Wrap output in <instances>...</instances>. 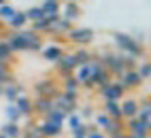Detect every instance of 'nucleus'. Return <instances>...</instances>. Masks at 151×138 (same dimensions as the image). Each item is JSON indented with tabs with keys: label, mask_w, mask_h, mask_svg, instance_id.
I'll return each instance as SVG.
<instances>
[{
	"label": "nucleus",
	"mask_w": 151,
	"mask_h": 138,
	"mask_svg": "<svg viewBox=\"0 0 151 138\" xmlns=\"http://www.w3.org/2000/svg\"><path fill=\"white\" fill-rule=\"evenodd\" d=\"M9 49H11L13 53L17 51H43V41H41V34H36L32 30H19V32H13L6 36Z\"/></svg>",
	"instance_id": "nucleus-1"
},
{
	"label": "nucleus",
	"mask_w": 151,
	"mask_h": 138,
	"mask_svg": "<svg viewBox=\"0 0 151 138\" xmlns=\"http://www.w3.org/2000/svg\"><path fill=\"white\" fill-rule=\"evenodd\" d=\"M113 41L124 51V55H130V57H134V60H136V57H145V47L140 45V41H136L132 34L113 32Z\"/></svg>",
	"instance_id": "nucleus-2"
},
{
	"label": "nucleus",
	"mask_w": 151,
	"mask_h": 138,
	"mask_svg": "<svg viewBox=\"0 0 151 138\" xmlns=\"http://www.w3.org/2000/svg\"><path fill=\"white\" fill-rule=\"evenodd\" d=\"M96 57H100V64H102L104 68H106V72L111 74V77H122L124 72H126V64H124V53H115V51H104L102 55H96Z\"/></svg>",
	"instance_id": "nucleus-3"
},
{
	"label": "nucleus",
	"mask_w": 151,
	"mask_h": 138,
	"mask_svg": "<svg viewBox=\"0 0 151 138\" xmlns=\"http://www.w3.org/2000/svg\"><path fill=\"white\" fill-rule=\"evenodd\" d=\"M77 102H79V94H75V92H58L51 98L53 108L62 111L64 115H73L77 111Z\"/></svg>",
	"instance_id": "nucleus-4"
},
{
	"label": "nucleus",
	"mask_w": 151,
	"mask_h": 138,
	"mask_svg": "<svg viewBox=\"0 0 151 138\" xmlns=\"http://www.w3.org/2000/svg\"><path fill=\"white\" fill-rule=\"evenodd\" d=\"M89 68H92V74H89V81L94 83V87L98 89V87H102V85H106V83H111L113 81V77H111L109 72H106V68L98 62V57L94 55V60L89 62Z\"/></svg>",
	"instance_id": "nucleus-5"
},
{
	"label": "nucleus",
	"mask_w": 151,
	"mask_h": 138,
	"mask_svg": "<svg viewBox=\"0 0 151 138\" xmlns=\"http://www.w3.org/2000/svg\"><path fill=\"white\" fill-rule=\"evenodd\" d=\"M98 94L104 98V102H106V100L122 102V98L126 96V89H124V85L115 79V81H111V83H106V85H102V87H98Z\"/></svg>",
	"instance_id": "nucleus-6"
},
{
	"label": "nucleus",
	"mask_w": 151,
	"mask_h": 138,
	"mask_svg": "<svg viewBox=\"0 0 151 138\" xmlns=\"http://www.w3.org/2000/svg\"><path fill=\"white\" fill-rule=\"evenodd\" d=\"M34 92H36L38 98H49V100H51V98H53L58 92H62V89H60V85H58L55 79L45 77V79H41V81L34 83Z\"/></svg>",
	"instance_id": "nucleus-7"
},
{
	"label": "nucleus",
	"mask_w": 151,
	"mask_h": 138,
	"mask_svg": "<svg viewBox=\"0 0 151 138\" xmlns=\"http://www.w3.org/2000/svg\"><path fill=\"white\" fill-rule=\"evenodd\" d=\"M66 38L70 43L79 45V47H87L89 43L94 41V30H92V28H73V30L66 34Z\"/></svg>",
	"instance_id": "nucleus-8"
},
{
	"label": "nucleus",
	"mask_w": 151,
	"mask_h": 138,
	"mask_svg": "<svg viewBox=\"0 0 151 138\" xmlns=\"http://www.w3.org/2000/svg\"><path fill=\"white\" fill-rule=\"evenodd\" d=\"M55 64H58V72L62 74V79H66V77H73V72L77 70L75 55H73V53H66V51H64V55L60 57V60H58Z\"/></svg>",
	"instance_id": "nucleus-9"
},
{
	"label": "nucleus",
	"mask_w": 151,
	"mask_h": 138,
	"mask_svg": "<svg viewBox=\"0 0 151 138\" xmlns=\"http://www.w3.org/2000/svg\"><path fill=\"white\" fill-rule=\"evenodd\" d=\"M119 83L124 85V89L128 92V89H136V87H140V83H143V79L138 77V72L136 70H126L122 77L117 79Z\"/></svg>",
	"instance_id": "nucleus-10"
},
{
	"label": "nucleus",
	"mask_w": 151,
	"mask_h": 138,
	"mask_svg": "<svg viewBox=\"0 0 151 138\" xmlns=\"http://www.w3.org/2000/svg\"><path fill=\"white\" fill-rule=\"evenodd\" d=\"M119 106H122V119H134L136 113H138V100L136 98H126L124 102H119Z\"/></svg>",
	"instance_id": "nucleus-11"
},
{
	"label": "nucleus",
	"mask_w": 151,
	"mask_h": 138,
	"mask_svg": "<svg viewBox=\"0 0 151 138\" xmlns=\"http://www.w3.org/2000/svg\"><path fill=\"white\" fill-rule=\"evenodd\" d=\"M124 127H126L128 134H149V130H151V125L138 121L136 117H134V119H126L124 121Z\"/></svg>",
	"instance_id": "nucleus-12"
},
{
	"label": "nucleus",
	"mask_w": 151,
	"mask_h": 138,
	"mask_svg": "<svg viewBox=\"0 0 151 138\" xmlns=\"http://www.w3.org/2000/svg\"><path fill=\"white\" fill-rule=\"evenodd\" d=\"M13 104L17 106V111H19V115H22V117H28V119H32V117H34V115H32V100H30L26 94H22Z\"/></svg>",
	"instance_id": "nucleus-13"
},
{
	"label": "nucleus",
	"mask_w": 151,
	"mask_h": 138,
	"mask_svg": "<svg viewBox=\"0 0 151 138\" xmlns=\"http://www.w3.org/2000/svg\"><path fill=\"white\" fill-rule=\"evenodd\" d=\"M38 130H41L43 138H58L60 134H62V125H55V123H51V121L43 119L41 123H38Z\"/></svg>",
	"instance_id": "nucleus-14"
},
{
	"label": "nucleus",
	"mask_w": 151,
	"mask_h": 138,
	"mask_svg": "<svg viewBox=\"0 0 151 138\" xmlns=\"http://www.w3.org/2000/svg\"><path fill=\"white\" fill-rule=\"evenodd\" d=\"M53 108V104H51V100L49 98H38L36 96V100H32V115H41V117H45L49 111Z\"/></svg>",
	"instance_id": "nucleus-15"
},
{
	"label": "nucleus",
	"mask_w": 151,
	"mask_h": 138,
	"mask_svg": "<svg viewBox=\"0 0 151 138\" xmlns=\"http://www.w3.org/2000/svg\"><path fill=\"white\" fill-rule=\"evenodd\" d=\"M81 17V6H79L77 0H68L64 4V19L68 21H77V19Z\"/></svg>",
	"instance_id": "nucleus-16"
},
{
	"label": "nucleus",
	"mask_w": 151,
	"mask_h": 138,
	"mask_svg": "<svg viewBox=\"0 0 151 138\" xmlns=\"http://www.w3.org/2000/svg\"><path fill=\"white\" fill-rule=\"evenodd\" d=\"M70 30H73V21H68V19L60 17V19H58V21H55L53 26H49L47 34H68Z\"/></svg>",
	"instance_id": "nucleus-17"
},
{
	"label": "nucleus",
	"mask_w": 151,
	"mask_h": 138,
	"mask_svg": "<svg viewBox=\"0 0 151 138\" xmlns=\"http://www.w3.org/2000/svg\"><path fill=\"white\" fill-rule=\"evenodd\" d=\"M41 53H43V57H45L47 62H58L60 57L64 55V49L60 47V45H47V47H43Z\"/></svg>",
	"instance_id": "nucleus-18"
},
{
	"label": "nucleus",
	"mask_w": 151,
	"mask_h": 138,
	"mask_svg": "<svg viewBox=\"0 0 151 138\" xmlns=\"http://www.w3.org/2000/svg\"><path fill=\"white\" fill-rule=\"evenodd\" d=\"M104 136L106 138H119L122 134H126V127H124V121H113L111 119V123L104 127Z\"/></svg>",
	"instance_id": "nucleus-19"
},
{
	"label": "nucleus",
	"mask_w": 151,
	"mask_h": 138,
	"mask_svg": "<svg viewBox=\"0 0 151 138\" xmlns=\"http://www.w3.org/2000/svg\"><path fill=\"white\" fill-rule=\"evenodd\" d=\"M11 83H15L11 64H9V62H0V85L6 87V85H11Z\"/></svg>",
	"instance_id": "nucleus-20"
},
{
	"label": "nucleus",
	"mask_w": 151,
	"mask_h": 138,
	"mask_svg": "<svg viewBox=\"0 0 151 138\" xmlns=\"http://www.w3.org/2000/svg\"><path fill=\"white\" fill-rule=\"evenodd\" d=\"M104 113L109 115V119H113V121H124L122 119V106H119V102L106 100L104 102Z\"/></svg>",
	"instance_id": "nucleus-21"
},
{
	"label": "nucleus",
	"mask_w": 151,
	"mask_h": 138,
	"mask_svg": "<svg viewBox=\"0 0 151 138\" xmlns=\"http://www.w3.org/2000/svg\"><path fill=\"white\" fill-rule=\"evenodd\" d=\"M9 28H11V30L13 32H19V30H24V28H26V24H28V19H26V13L24 11H17L11 19H9Z\"/></svg>",
	"instance_id": "nucleus-22"
},
{
	"label": "nucleus",
	"mask_w": 151,
	"mask_h": 138,
	"mask_svg": "<svg viewBox=\"0 0 151 138\" xmlns=\"http://www.w3.org/2000/svg\"><path fill=\"white\" fill-rule=\"evenodd\" d=\"M22 92H24V87H22V85H17V81H15V83L6 85L4 89H2V96L6 98V100H9V104H13V102L17 100V98L22 96Z\"/></svg>",
	"instance_id": "nucleus-23"
},
{
	"label": "nucleus",
	"mask_w": 151,
	"mask_h": 138,
	"mask_svg": "<svg viewBox=\"0 0 151 138\" xmlns=\"http://www.w3.org/2000/svg\"><path fill=\"white\" fill-rule=\"evenodd\" d=\"M136 119L143 121V123H147V125H151V104H149V102H138Z\"/></svg>",
	"instance_id": "nucleus-24"
},
{
	"label": "nucleus",
	"mask_w": 151,
	"mask_h": 138,
	"mask_svg": "<svg viewBox=\"0 0 151 138\" xmlns=\"http://www.w3.org/2000/svg\"><path fill=\"white\" fill-rule=\"evenodd\" d=\"M0 134H4L6 138H19V136H22V127H19V123L6 121L2 127H0Z\"/></svg>",
	"instance_id": "nucleus-25"
},
{
	"label": "nucleus",
	"mask_w": 151,
	"mask_h": 138,
	"mask_svg": "<svg viewBox=\"0 0 151 138\" xmlns=\"http://www.w3.org/2000/svg\"><path fill=\"white\" fill-rule=\"evenodd\" d=\"M73 55H75V62H77V66H85V64H89V62L94 60V55L89 53L85 47H79Z\"/></svg>",
	"instance_id": "nucleus-26"
},
{
	"label": "nucleus",
	"mask_w": 151,
	"mask_h": 138,
	"mask_svg": "<svg viewBox=\"0 0 151 138\" xmlns=\"http://www.w3.org/2000/svg\"><path fill=\"white\" fill-rule=\"evenodd\" d=\"M66 117H68V115H64L62 111H58V108H51V111H49V113L43 117V119H47V121H51V123H55V125H62V127H64Z\"/></svg>",
	"instance_id": "nucleus-27"
},
{
	"label": "nucleus",
	"mask_w": 151,
	"mask_h": 138,
	"mask_svg": "<svg viewBox=\"0 0 151 138\" xmlns=\"http://www.w3.org/2000/svg\"><path fill=\"white\" fill-rule=\"evenodd\" d=\"M89 74H92V68H89V64H85V66H77V70L73 72V77L77 79L79 85H83L85 81H89Z\"/></svg>",
	"instance_id": "nucleus-28"
},
{
	"label": "nucleus",
	"mask_w": 151,
	"mask_h": 138,
	"mask_svg": "<svg viewBox=\"0 0 151 138\" xmlns=\"http://www.w3.org/2000/svg\"><path fill=\"white\" fill-rule=\"evenodd\" d=\"M60 0H45V2L41 4V11H43V15L47 17V15H58L60 13Z\"/></svg>",
	"instance_id": "nucleus-29"
},
{
	"label": "nucleus",
	"mask_w": 151,
	"mask_h": 138,
	"mask_svg": "<svg viewBox=\"0 0 151 138\" xmlns=\"http://www.w3.org/2000/svg\"><path fill=\"white\" fill-rule=\"evenodd\" d=\"M22 136L24 138H43L41 130H38V123H30V121L26 125V130H22Z\"/></svg>",
	"instance_id": "nucleus-30"
},
{
	"label": "nucleus",
	"mask_w": 151,
	"mask_h": 138,
	"mask_svg": "<svg viewBox=\"0 0 151 138\" xmlns=\"http://www.w3.org/2000/svg\"><path fill=\"white\" fill-rule=\"evenodd\" d=\"M49 26H51V24H49V19L43 17V19H38V21H32V24H30V30L36 32V34H41V32H47V30H49Z\"/></svg>",
	"instance_id": "nucleus-31"
},
{
	"label": "nucleus",
	"mask_w": 151,
	"mask_h": 138,
	"mask_svg": "<svg viewBox=\"0 0 151 138\" xmlns=\"http://www.w3.org/2000/svg\"><path fill=\"white\" fill-rule=\"evenodd\" d=\"M4 113H6V121H11V123H19V121L24 119V117L19 115V111H17V106H15V104H9Z\"/></svg>",
	"instance_id": "nucleus-32"
},
{
	"label": "nucleus",
	"mask_w": 151,
	"mask_h": 138,
	"mask_svg": "<svg viewBox=\"0 0 151 138\" xmlns=\"http://www.w3.org/2000/svg\"><path fill=\"white\" fill-rule=\"evenodd\" d=\"M24 13H26V19H28L30 24H32V21H38V19L45 17L43 11H41V6H30L28 11H24Z\"/></svg>",
	"instance_id": "nucleus-33"
},
{
	"label": "nucleus",
	"mask_w": 151,
	"mask_h": 138,
	"mask_svg": "<svg viewBox=\"0 0 151 138\" xmlns=\"http://www.w3.org/2000/svg\"><path fill=\"white\" fill-rule=\"evenodd\" d=\"M62 87H64L62 92H75V94H79V87H81V85L77 83V79H75V77H66V79H64V83H62Z\"/></svg>",
	"instance_id": "nucleus-34"
},
{
	"label": "nucleus",
	"mask_w": 151,
	"mask_h": 138,
	"mask_svg": "<svg viewBox=\"0 0 151 138\" xmlns=\"http://www.w3.org/2000/svg\"><path fill=\"white\" fill-rule=\"evenodd\" d=\"M94 121H96V127L98 130H104V127L111 123V119H109V115L102 111V113H94Z\"/></svg>",
	"instance_id": "nucleus-35"
},
{
	"label": "nucleus",
	"mask_w": 151,
	"mask_h": 138,
	"mask_svg": "<svg viewBox=\"0 0 151 138\" xmlns=\"http://www.w3.org/2000/svg\"><path fill=\"white\" fill-rule=\"evenodd\" d=\"M15 13H17V9L11 6V4H6V2L0 6V19H2V21H9V19H11Z\"/></svg>",
	"instance_id": "nucleus-36"
},
{
	"label": "nucleus",
	"mask_w": 151,
	"mask_h": 138,
	"mask_svg": "<svg viewBox=\"0 0 151 138\" xmlns=\"http://www.w3.org/2000/svg\"><path fill=\"white\" fill-rule=\"evenodd\" d=\"M136 72H138V77L143 79V81H147V79H151V62H143L140 66H136Z\"/></svg>",
	"instance_id": "nucleus-37"
},
{
	"label": "nucleus",
	"mask_w": 151,
	"mask_h": 138,
	"mask_svg": "<svg viewBox=\"0 0 151 138\" xmlns=\"http://www.w3.org/2000/svg\"><path fill=\"white\" fill-rule=\"evenodd\" d=\"M11 57H13V51L9 49L4 41H0V62H11Z\"/></svg>",
	"instance_id": "nucleus-38"
},
{
	"label": "nucleus",
	"mask_w": 151,
	"mask_h": 138,
	"mask_svg": "<svg viewBox=\"0 0 151 138\" xmlns=\"http://www.w3.org/2000/svg\"><path fill=\"white\" fill-rule=\"evenodd\" d=\"M66 119H68V127H70V130H75V127H79V125L83 123V121H81V117H79L77 113H73V115H68Z\"/></svg>",
	"instance_id": "nucleus-39"
},
{
	"label": "nucleus",
	"mask_w": 151,
	"mask_h": 138,
	"mask_svg": "<svg viewBox=\"0 0 151 138\" xmlns=\"http://www.w3.org/2000/svg\"><path fill=\"white\" fill-rule=\"evenodd\" d=\"M94 106L92 104H85V106H81V115H79V117H81V121L83 119H89V117H94Z\"/></svg>",
	"instance_id": "nucleus-40"
},
{
	"label": "nucleus",
	"mask_w": 151,
	"mask_h": 138,
	"mask_svg": "<svg viewBox=\"0 0 151 138\" xmlns=\"http://www.w3.org/2000/svg\"><path fill=\"white\" fill-rule=\"evenodd\" d=\"M85 138H106V136H104V132H102V130H98V127H96V130L87 132V136H85Z\"/></svg>",
	"instance_id": "nucleus-41"
},
{
	"label": "nucleus",
	"mask_w": 151,
	"mask_h": 138,
	"mask_svg": "<svg viewBox=\"0 0 151 138\" xmlns=\"http://www.w3.org/2000/svg\"><path fill=\"white\" fill-rule=\"evenodd\" d=\"M2 89H4V87H2V85H0V98H2Z\"/></svg>",
	"instance_id": "nucleus-42"
},
{
	"label": "nucleus",
	"mask_w": 151,
	"mask_h": 138,
	"mask_svg": "<svg viewBox=\"0 0 151 138\" xmlns=\"http://www.w3.org/2000/svg\"><path fill=\"white\" fill-rule=\"evenodd\" d=\"M0 138H6V136H4V134H0Z\"/></svg>",
	"instance_id": "nucleus-43"
},
{
	"label": "nucleus",
	"mask_w": 151,
	"mask_h": 138,
	"mask_svg": "<svg viewBox=\"0 0 151 138\" xmlns=\"http://www.w3.org/2000/svg\"><path fill=\"white\" fill-rule=\"evenodd\" d=\"M73 138H75V136H73Z\"/></svg>",
	"instance_id": "nucleus-44"
}]
</instances>
